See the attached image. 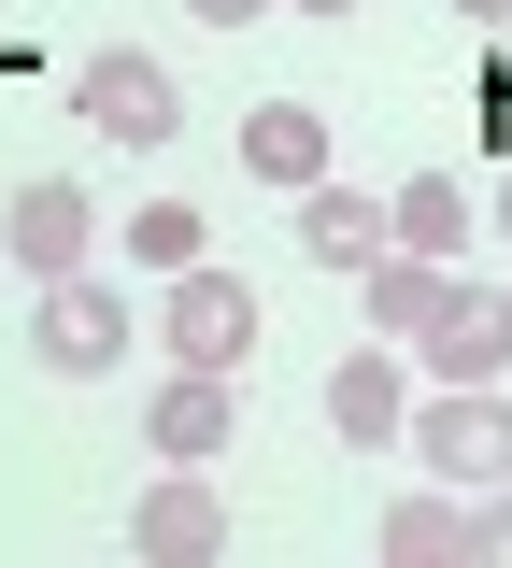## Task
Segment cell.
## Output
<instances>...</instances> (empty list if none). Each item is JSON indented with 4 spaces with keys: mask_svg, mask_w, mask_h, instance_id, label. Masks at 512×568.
Returning <instances> with one entry per match:
<instances>
[{
    "mask_svg": "<svg viewBox=\"0 0 512 568\" xmlns=\"http://www.w3.org/2000/svg\"><path fill=\"white\" fill-rule=\"evenodd\" d=\"M399 440L428 455L441 484H470V497H484V484H512V398H499V384H441V398L399 426Z\"/></svg>",
    "mask_w": 512,
    "mask_h": 568,
    "instance_id": "cell-1",
    "label": "cell"
},
{
    "mask_svg": "<svg viewBox=\"0 0 512 568\" xmlns=\"http://www.w3.org/2000/svg\"><path fill=\"white\" fill-rule=\"evenodd\" d=\"M157 342H171V369H242V355H257V284H228L214 256H200V271H171Z\"/></svg>",
    "mask_w": 512,
    "mask_h": 568,
    "instance_id": "cell-2",
    "label": "cell"
},
{
    "mask_svg": "<svg viewBox=\"0 0 512 568\" xmlns=\"http://www.w3.org/2000/svg\"><path fill=\"white\" fill-rule=\"evenodd\" d=\"M72 114H86L100 142H129V156H157V142L185 129V100H171V71H157V58H129V43L72 71Z\"/></svg>",
    "mask_w": 512,
    "mask_h": 568,
    "instance_id": "cell-3",
    "label": "cell"
},
{
    "mask_svg": "<svg viewBox=\"0 0 512 568\" xmlns=\"http://www.w3.org/2000/svg\"><path fill=\"white\" fill-rule=\"evenodd\" d=\"M86 242H100V213H86V185H58V171H29L14 185V213H0V256L29 284H72L86 271Z\"/></svg>",
    "mask_w": 512,
    "mask_h": 568,
    "instance_id": "cell-4",
    "label": "cell"
},
{
    "mask_svg": "<svg viewBox=\"0 0 512 568\" xmlns=\"http://www.w3.org/2000/svg\"><path fill=\"white\" fill-rule=\"evenodd\" d=\"M129 555H143V568H214L228 555V497L200 484V469L143 484V497H129Z\"/></svg>",
    "mask_w": 512,
    "mask_h": 568,
    "instance_id": "cell-5",
    "label": "cell"
},
{
    "mask_svg": "<svg viewBox=\"0 0 512 568\" xmlns=\"http://www.w3.org/2000/svg\"><path fill=\"white\" fill-rule=\"evenodd\" d=\"M29 342H43V369H58V384H100V369L129 355V298L72 271V284H43V327H29Z\"/></svg>",
    "mask_w": 512,
    "mask_h": 568,
    "instance_id": "cell-6",
    "label": "cell"
},
{
    "mask_svg": "<svg viewBox=\"0 0 512 568\" xmlns=\"http://www.w3.org/2000/svg\"><path fill=\"white\" fill-rule=\"evenodd\" d=\"M428 369H441V384H499V369H512V284H455V298H441Z\"/></svg>",
    "mask_w": 512,
    "mask_h": 568,
    "instance_id": "cell-7",
    "label": "cell"
},
{
    "mask_svg": "<svg viewBox=\"0 0 512 568\" xmlns=\"http://www.w3.org/2000/svg\"><path fill=\"white\" fill-rule=\"evenodd\" d=\"M384 256H428V271H455V256H470V185H455V171H413V185L384 200Z\"/></svg>",
    "mask_w": 512,
    "mask_h": 568,
    "instance_id": "cell-8",
    "label": "cell"
},
{
    "mask_svg": "<svg viewBox=\"0 0 512 568\" xmlns=\"http://www.w3.org/2000/svg\"><path fill=\"white\" fill-rule=\"evenodd\" d=\"M242 171L257 185H328V114L313 100H257L242 114Z\"/></svg>",
    "mask_w": 512,
    "mask_h": 568,
    "instance_id": "cell-9",
    "label": "cell"
},
{
    "mask_svg": "<svg viewBox=\"0 0 512 568\" xmlns=\"http://www.w3.org/2000/svg\"><path fill=\"white\" fill-rule=\"evenodd\" d=\"M228 369H171V384H157V455H171V469H200V455H228Z\"/></svg>",
    "mask_w": 512,
    "mask_h": 568,
    "instance_id": "cell-10",
    "label": "cell"
},
{
    "mask_svg": "<svg viewBox=\"0 0 512 568\" xmlns=\"http://www.w3.org/2000/svg\"><path fill=\"white\" fill-rule=\"evenodd\" d=\"M299 256H313V271H370V256H384V213H370L357 185H299Z\"/></svg>",
    "mask_w": 512,
    "mask_h": 568,
    "instance_id": "cell-11",
    "label": "cell"
},
{
    "mask_svg": "<svg viewBox=\"0 0 512 568\" xmlns=\"http://www.w3.org/2000/svg\"><path fill=\"white\" fill-rule=\"evenodd\" d=\"M328 426H342L357 455H370V440H399V426H413V398H399V369H384V342L328 369Z\"/></svg>",
    "mask_w": 512,
    "mask_h": 568,
    "instance_id": "cell-12",
    "label": "cell"
},
{
    "mask_svg": "<svg viewBox=\"0 0 512 568\" xmlns=\"http://www.w3.org/2000/svg\"><path fill=\"white\" fill-rule=\"evenodd\" d=\"M370 327H384V342H428L441 327V298H455V271H428V256H370Z\"/></svg>",
    "mask_w": 512,
    "mask_h": 568,
    "instance_id": "cell-13",
    "label": "cell"
},
{
    "mask_svg": "<svg viewBox=\"0 0 512 568\" xmlns=\"http://www.w3.org/2000/svg\"><path fill=\"white\" fill-rule=\"evenodd\" d=\"M370 540H384L399 568H455V555H470V511H455V497H399Z\"/></svg>",
    "mask_w": 512,
    "mask_h": 568,
    "instance_id": "cell-14",
    "label": "cell"
},
{
    "mask_svg": "<svg viewBox=\"0 0 512 568\" xmlns=\"http://www.w3.org/2000/svg\"><path fill=\"white\" fill-rule=\"evenodd\" d=\"M129 242H143V271H200V213H185V200H143Z\"/></svg>",
    "mask_w": 512,
    "mask_h": 568,
    "instance_id": "cell-15",
    "label": "cell"
},
{
    "mask_svg": "<svg viewBox=\"0 0 512 568\" xmlns=\"http://www.w3.org/2000/svg\"><path fill=\"white\" fill-rule=\"evenodd\" d=\"M470 568H512V484L470 497Z\"/></svg>",
    "mask_w": 512,
    "mask_h": 568,
    "instance_id": "cell-16",
    "label": "cell"
},
{
    "mask_svg": "<svg viewBox=\"0 0 512 568\" xmlns=\"http://www.w3.org/2000/svg\"><path fill=\"white\" fill-rule=\"evenodd\" d=\"M185 14H200V29H257L271 0H185Z\"/></svg>",
    "mask_w": 512,
    "mask_h": 568,
    "instance_id": "cell-17",
    "label": "cell"
},
{
    "mask_svg": "<svg viewBox=\"0 0 512 568\" xmlns=\"http://www.w3.org/2000/svg\"><path fill=\"white\" fill-rule=\"evenodd\" d=\"M455 14H484V29H499V14H512V0H455Z\"/></svg>",
    "mask_w": 512,
    "mask_h": 568,
    "instance_id": "cell-18",
    "label": "cell"
},
{
    "mask_svg": "<svg viewBox=\"0 0 512 568\" xmlns=\"http://www.w3.org/2000/svg\"><path fill=\"white\" fill-rule=\"evenodd\" d=\"M285 14H357V0H285Z\"/></svg>",
    "mask_w": 512,
    "mask_h": 568,
    "instance_id": "cell-19",
    "label": "cell"
},
{
    "mask_svg": "<svg viewBox=\"0 0 512 568\" xmlns=\"http://www.w3.org/2000/svg\"><path fill=\"white\" fill-rule=\"evenodd\" d=\"M499 242H512V185H499Z\"/></svg>",
    "mask_w": 512,
    "mask_h": 568,
    "instance_id": "cell-20",
    "label": "cell"
}]
</instances>
